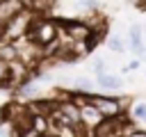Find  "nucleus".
Here are the masks:
<instances>
[{"instance_id": "obj_6", "label": "nucleus", "mask_w": 146, "mask_h": 137, "mask_svg": "<svg viewBox=\"0 0 146 137\" xmlns=\"http://www.w3.org/2000/svg\"><path fill=\"white\" fill-rule=\"evenodd\" d=\"M78 110H80V123H84V126H89V128H96V126L103 121L100 112H98L91 103H84V105L78 107Z\"/></svg>"}, {"instance_id": "obj_15", "label": "nucleus", "mask_w": 146, "mask_h": 137, "mask_svg": "<svg viewBox=\"0 0 146 137\" xmlns=\"http://www.w3.org/2000/svg\"><path fill=\"white\" fill-rule=\"evenodd\" d=\"M80 5H82V7H87V9H89V7H96V0H82V2H80Z\"/></svg>"}, {"instance_id": "obj_14", "label": "nucleus", "mask_w": 146, "mask_h": 137, "mask_svg": "<svg viewBox=\"0 0 146 137\" xmlns=\"http://www.w3.org/2000/svg\"><path fill=\"white\" fill-rule=\"evenodd\" d=\"M73 87H80L82 91H91V82L89 80H73Z\"/></svg>"}, {"instance_id": "obj_9", "label": "nucleus", "mask_w": 146, "mask_h": 137, "mask_svg": "<svg viewBox=\"0 0 146 137\" xmlns=\"http://www.w3.org/2000/svg\"><path fill=\"white\" fill-rule=\"evenodd\" d=\"M30 5H32V9H34L36 14H46V11L52 9L55 0H30Z\"/></svg>"}, {"instance_id": "obj_16", "label": "nucleus", "mask_w": 146, "mask_h": 137, "mask_svg": "<svg viewBox=\"0 0 146 137\" xmlns=\"http://www.w3.org/2000/svg\"><path fill=\"white\" fill-rule=\"evenodd\" d=\"M130 137H146V132H132Z\"/></svg>"}, {"instance_id": "obj_18", "label": "nucleus", "mask_w": 146, "mask_h": 137, "mask_svg": "<svg viewBox=\"0 0 146 137\" xmlns=\"http://www.w3.org/2000/svg\"><path fill=\"white\" fill-rule=\"evenodd\" d=\"M0 137H5V132H2V130H0Z\"/></svg>"}, {"instance_id": "obj_13", "label": "nucleus", "mask_w": 146, "mask_h": 137, "mask_svg": "<svg viewBox=\"0 0 146 137\" xmlns=\"http://www.w3.org/2000/svg\"><path fill=\"white\" fill-rule=\"evenodd\" d=\"M5 80H9V64H5L0 59V82H5Z\"/></svg>"}, {"instance_id": "obj_8", "label": "nucleus", "mask_w": 146, "mask_h": 137, "mask_svg": "<svg viewBox=\"0 0 146 137\" xmlns=\"http://www.w3.org/2000/svg\"><path fill=\"white\" fill-rule=\"evenodd\" d=\"M98 84L103 87V89H121V78H116V75H110V73H100L98 75Z\"/></svg>"}, {"instance_id": "obj_5", "label": "nucleus", "mask_w": 146, "mask_h": 137, "mask_svg": "<svg viewBox=\"0 0 146 137\" xmlns=\"http://www.w3.org/2000/svg\"><path fill=\"white\" fill-rule=\"evenodd\" d=\"M18 11H23V0H0V27H5Z\"/></svg>"}, {"instance_id": "obj_2", "label": "nucleus", "mask_w": 146, "mask_h": 137, "mask_svg": "<svg viewBox=\"0 0 146 137\" xmlns=\"http://www.w3.org/2000/svg\"><path fill=\"white\" fill-rule=\"evenodd\" d=\"M32 21H34V16H32V11H18L5 27H2V39H7V41H16V39H23L25 34H27V30H30V25H32Z\"/></svg>"}, {"instance_id": "obj_12", "label": "nucleus", "mask_w": 146, "mask_h": 137, "mask_svg": "<svg viewBox=\"0 0 146 137\" xmlns=\"http://www.w3.org/2000/svg\"><path fill=\"white\" fill-rule=\"evenodd\" d=\"M110 48H112L114 53H121V50H123V43H121V39H119V37H110Z\"/></svg>"}, {"instance_id": "obj_11", "label": "nucleus", "mask_w": 146, "mask_h": 137, "mask_svg": "<svg viewBox=\"0 0 146 137\" xmlns=\"http://www.w3.org/2000/svg\"><path fill=\"white\" fill-rule=\"evenodd\" d=\"M132 112H135V116H137V119H144V121H146V103H137Z\"/></svg>"}, {"instance_id": "obj_3", "label": "nucleus", "mask_w": 146, "mask_h": 137, "mask_svg": "<svg viewBox=\"0 0 146 137\" xmlns=\"http://www.w3.org/2000/svg\"><path fill=\"white\" fill-rule=\"evenodd\" d=\"M89 103L100 112V116H103V119H114V116H119V114H121V105H119V100H114V98L91 96V98H89Z\"/></svg>"}, {"instance_id": "obj_19", "label": "nucleus", "mask_w": 146, "mask_h": 137, "mask_svg": "<svg viewBox=\"0 0 146 137\" xmlns=\"http://www.w3.org/2000/svg\"><path fill=\"white\" fill-rule=\"evenodd\" d=\"M130 2H139V0H130Z\"/></svg>"}, {"instance_id": "obj_17", "label": "nucleus", "mask_w": 146, "mask_h": 137, "mask_svg": "<svg viewBox=\"0 0 146 137\" xmlns=\"http://www.w3.org/2000/svg\"><path fill=\"white\" fill-rule=\"evenodd\" d=\"M36 137H50V135H36Z\"/></svg>"}, {"instance_id": "obj_10", "label": "nucleus", "mask_w": 146, "mask_h": 137, "mask_svg": "<svg viewBox=\"0 0 146 137\" xmlns=\"http://www.w3.org/2000/svg\"><path fill=\"white\" fill-rule=\"evenodd\" d=\"M36 91H39V87H36L34 82H30V84H23V87L18 89V94H21V96H34Z\"/></svg>"}, {"instance_id": "obj_4", "label": "nucleus", "mask_w": 146, "mask_h": 137, "mask_svg": "<svg viewBox=\"0 0 146 137\" xmlns=\"http://www.w3.org/2000/svg\"><path fill=\"white\" fill-rule=\"evenodd\" d=\"M66 27V39L71 43H87V39L94 34V30L87 25V23H80V21H73V23H64Z\"/></svg>"}, {"instance_id": "obj_1", "label": "nucleus", "mask_w": 146, "mask_h": 137, "mask_svg": "<svg viewBox=\"0 0 146 137\" xmlns=\"http://www.w3.org/2000/svg\"><path fill=\"white\" fill-rule=\"evenodd\" d=\"M55 37H57V23H52V21H32V25H30V30H27V34H25V39H30L34 46H50L52 41H55Z\"/></svg>"}, {"instance_id": "obj_7", "label": "nucleus", "mask_w": 146, "mask_h": 137, "mask_svg": "<svg viewBox=\"0 0 146 137\" xmlns=\"http://www.w3.org/2000/svg\"><path fill=\"white\" fill-rule=\"evenodd\" d=\"M141 27L139 25H132L130 27V46H132V50L139 55V57H146V48L141 46Z\"/></svg>"}]
</instances>
